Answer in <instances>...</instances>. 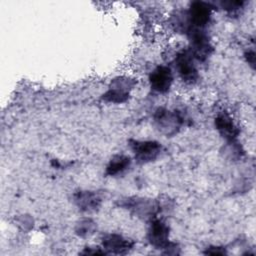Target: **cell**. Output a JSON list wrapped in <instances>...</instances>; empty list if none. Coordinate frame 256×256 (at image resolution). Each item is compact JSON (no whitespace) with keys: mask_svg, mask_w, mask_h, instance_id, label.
<instances>
[{"mask_svg":"<svg viewBox=\"0 0 256 256\" xmlns=\"http://www.w3.org/2000/svg\"><path fill=\"white\" fill-rule=\"evenodd\" d=\"M189 40L191 43V53L198 60H205L211 51V45L207 35L202 29L190 27L188 30Z\"/></svg>","mask_w":256,"mask_h":256,"instance_id":"6da1fadb","label":"cell"},{"mask_svg":"<svg viewBox=\"0 0 256 256\" xmlns=\"http://www.w3.org/2000/svg\"><path fill=\"white\" fill-rule=\"evenodd\" d=\"M151 88L159 93L167 92L172 84L173 75L171 69L167 66H158L149 77Z\"/></svg>","mask_w":256,"mask_h":256,"instance_id":"5b68a950","label":"cell"},{"mask_svg":"<svg viewBox=\"0 0 256 256\" xmlns=\"http://www.w3.org/2000/svg\"><path fill=\"white\" fill-rule=\"evenodd\" d=\"M103 247L112 253L122 254L131 248V243L117 234H108L103 237Z\"/></svg>","mask_w":256,"mask_h":256,"instance_id":"9c48e42d","label":"cell"},{"mask_svg":"<svg viewBox=\"0 0 256 256\" xmlns=\"http://www.w3.org/2000/svg\"><path fill=\"white\" fill-rule=\"evenodd\" d=\"M248 56H249V57H247L248 62H250V63H251V65H254V61H255L254 53H253V52H249V53H248Z\"/></svg>","mask_w":256,"mask_h":256,"instance_id":"5bb4252c","label":"cell"},{"mask_svg":"<svg viewBox=\"0 0 256 256\" xmlns=\"http://www.w3.org/2000/svg\"><path fill=\"white\" fill-rule=\"evenodd\" d=\"M189 15L192 27L202 29L209 22L211 16V9L208 4L196 1L191 4Z\"/></svg>","mask_w":256,"mask_h":256,"instance_id":"8992f818","label":"cell"},{"mask_svg":"<svg viewBox=\"0 0 256 256\" xmlns=\"http://www.w3.org/2000/svg\"><path fill=\"white\" fill-rule=\"evenodd\" d=\"M215 125L220 134L228 140H233L239 133L231 117L226 113H222L216 117Z\"/></svg>","mask_w":256,"mask_h":256,"instance_id":"30bf717a","label":"cell"},{"mask_svg":"<svg viewBox=\"0 0 256 256\" xmlns=\"http://www.w3.org/2000/svg\"><path fill=\"white\" fill-rule=\"evenodd\" d=\"M154 121L158 129L165 135L175 134L181 125V118L176 112L169 111L164 108H159L154 115Z\"/></svg>","mask_w":256,"mask_h":256,"instance_id":"3957f363","label":"cell"},{"mask_svg":"<svg viewBox=\"0 0 256 256\" xmlns=\"http://www.w3.org/2000/svg\"><path fill=\"white\" fill-rule=\"evenodd\" d=\"M93 222H91L90 220H85L83 222H81V224L79 225V228L77 229V233L81 236L84 235H88L89 233H93L91 231H93Z\"/></svg>","mask_w":256,"mask_h":256,"instance_id":"4fadbf2b","label":"cell"},{"mask_svg":"<svg viewBox=\"0 0 256 256\" xmlns=\"http://www.w3.org/2000/svg\"><path fill=\"white\" fill-rule=\"evenodd\" d=\"M193 58L194 57L190 51H182L176 57V69L178 74L187 84L196 82L198 78V71Z\"/></svg>","mask_w":256,"mask_h":256,"instance_id":"7a4b0ae2","label":"cell"},{"mask_svg":"<svg viewBox=\"0 0 256 256\" xmlns=\"http://www.w3.org/2000/svg\"><path fill=\"white\" fill-rule=\"evenodd\" d=\"M169 229L165 223L160 220L154 221L149 229L148 238L150 243L156 248H167Z\"/></svg>","mask_w":256,"mask_h":256,"instance_id":"ba28073f","label":"cell"},{"mask_svg":"<svg viewBox=\"0 0 256 256\" xmlns=\"http://www.w3.org/2000/svg\"><path fill=\"white\" fill-rule=\"evenodd\" d=\"M135 159L139 163H148L155 160L161 151V145L156 141H135L132 144Z\"/></svg>","mask_w":256,"mask_h":256,"instance_id":"277c9868","label":"cell"},{"mask_svg":"<svg viewBox=\"0 0 256 256\" xmlns=\"http://www.w3.org/2000/svg\"><path fill=\"white\" fill-rule=\"evenodd\" d=\"M130 164H131V160L129 157L124 155H116L110 160L109 164L107 165L106 172L108 175H111V176L118 175L124 172L127 168H129Z\"/></svg>","mask_w":256,"mask_h":256,"instance_id":"8fae6325","label":"cell"},{"mask_svg":"<svg viewBox=\"0 0 256 256\" xmlns=\"http://www.w3.org/2000/svg\"><path fill=\"white\" fill-rule=\"evenodd\" d=\"M78 205L84 210H92L98 206L99 198L91 192L79 193L76 198Z\"/></svg>","mask_w":256,"mask_h":256,"instance_id":"7c38bea8","label":"cell"},{"mask_svg":"<svg viewBox=\"0 0 256 256\" xmlns=\"http://www.w3.org/2000/svg\"><path fill=\"white\" fill-rule=\"evenodd\" d=\"M131 86L130 80L122 78L114 80L111 88L103 95V99L113 103H122L128 99V88Z\"/></svg>","mask_w":256,"mask_h":256,"instance_id":"52a82bcc","label":"cell"}]
</instances>
